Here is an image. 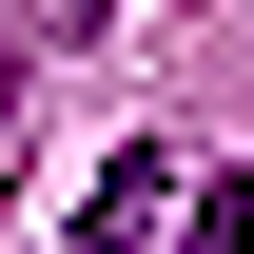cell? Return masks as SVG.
Masks as SVG:
<instances>
[{"label":"cell","instance_id":"obj_2","mask_svg":"<svg viewBox=\"0 0 254 254\" xmlns=\"http://www.w3.org/2000/svg\"><path fill=\"white\" fill-rule=\"evenodd\" d=\"M78 39H98V0H0V137H20V98L59 78Z\"/></svg>","mask_w":254,"mask_h":254},{"label":"cell","instance_id":"obj_1","mask_svg":"<svg viewBox=\"0 0 254 254\" xmlns=\"http://www.w3.org/2000/svg\"><path fill=\"white\" fill-rule=\"evenodd\" d=\"M176 157H157V137H137V157H98V195H78V254H157V215H176Z\"/></svg>","mask_w":254,"mask_h":254},{"label":"cell","instance_id":"obj_3","mask_svg":"<svg viewBox=\"0 0 254 254\" xmlns=\"http://www.w3.org/2000/svg\"><path fill=\"white\" fill-rule=\"evenodd\" d=\"M176 254H254V176H195L176 195Z\"/></svg>","mask_w":254,"mask_h":254}]
</instances>
